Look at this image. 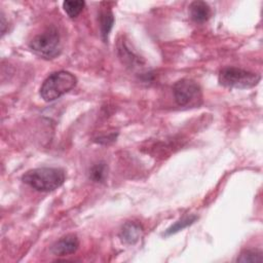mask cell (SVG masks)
I'll return each mask as SVG.
<instances>
[{
    "label": "cell",
    "mask_w": 263,
    "mask_h": 263,
    "mask_svg": "<svg viewBox=\"0 0 263 263\" xmlns=\"http://www.w3.org/2000/svg\"><path fill=\"white\" fill-rule=\"evenodd\" d=\"M219 82L221 85L228 88H251L258 84L261 77L259 74L236 68L226 67L219 73Z\"/></svg>",
    "instance_id": "4"
},
{
    "label": "cell",
    "mask_w": 263,
    "mask_h": 263,
    "mask_svg": "<svg viewBox=\"0 0 263 263\" xmlns=\"http://www.w3.org/2000/svg\"><path fill=\"white\" fill-rule=\"evenodd\" d=\"M236 261L242 262V263L262 262L263 261L262 252L258 251V250H245L239 254Z\"/></svg>",
    "instance_id": "11"
},
{
    "label": "cell",
    "mask_w": 263,
    "mask_h": 263,
    "mask_svg": "<svg viewBox=\"0 0 263 263\" xmlns=\"http://www.w3.org/2000/svg\"><path fill=\"white\" fill-rule=\"evenodd\" d=\"M108 167L105 162H98L89 170V179L93 182H103L107 176Z\"/></svg>",
    "instance_id": "12"
},
{
    "label": "cell",
    "mask_w": 263,
    "mask_h": 263,
    "mask_svg": "<svg viewBox=\"0 0 263 263\" xmlns=\"http://www.w3.org/2000/svg\"><path fill=\"white\" fill-rule=\"evenodd\" d=\"M142 233H143V228L140 224L136 222H126L122 226L119 236L123 242L128 245H134L140 239V237L142 236Z\"/></svg>",
    "instance_id": "7"
},
{
    "label": "cell",
    "mask_w": 263,
    "mask_h": 263,
    "mask_svg": "<svg viewBox=\"0 0 263 263\" xmlns=\"http://www.w3.org/2000/svg\"><path fill=\"white\" fill-rule=\"evenodd\" d=\"M77 84V78L68 71H57L51 73L42 82L40 97L45 102H52L73 89Z\"/></svg>",
    "instance_id": "2"
},
{
    "label": "cell",
    "mask_w": 263,
    "mask_h": 263,
    "mask_svg": "<svg viewBox=\"0 0 263 263\" xmlns=\"http://www.w3.org/2000/svg\"><path fill=\"white\" fill-rule=\"evenodd\" d=\"M6 23H5V17H4V15H3V13L1 14V33L2 34H4V32H5V25Z\"/></svg>",
    "instance_id": "15"
},
{
    "label": "cell",
    "mask_w": 263,
    "mask_h": 263,
    "mask_svg": "<svg viewBox=\"0 0 263 263\" xmlns=\"http://www.w3.org/2000/svg\"><path fill=\"white\" fill-rule=\"evenodd\" d=\"M191 18L196 23H204L211 16V7L204 1H193L189 6Z\"/></svg>",
    "instance_id": "8"
},
{
    "label": "cell",
    "mask_w": 263,
    "mask_h": 263,
    "mask_svg": "<svg viewBox=\"0 0 263 263\" xmlns=\"http://www.w3.org/2000/svg\"><path fill=\"white\" fill-rule=\"evenodd\" d=\"M85 2L82 0H66L63 2V8L70 17L78 16L83 10Z\"/></svg>",
    "instance_id": "10"
},
{
    "label": "cell",
    "mask_w": 263,
    "mask_h": 263,
    "mask_svg": "<svg viewBox=\"0 0 263 263\" xmlns=\"http://www.w3.org/2000/svg\"><path fill=\"white\" fill-rule=\"evenodd\" d=\"M118 51L120 53L121 59L124 60L125 63H128L129 65L136 66V65H141V61L140 58L138 55H136L128 47L125 43L120 42V45L118 46Z\"/></svg>",
    "instance_id": "13"
},
{
    "label": "cell",
    "mask_w": 263,
    "mask_h": 263,
    "mask_svg": "<svg viewBox=\"0 0 263 263\" xmlns=\"http://www.w3.org/2000/svg\"><path fill=\"white\" fill-rule=\"evenodd\" d=\"M173 95L179 106H192L201 100V88L194 80L181 79L174 84Z\"/></svg>",
    "instance_id": "5"
},
{
    "label": "cell",
    "mask_w": 263,
    "mask_h": 263,
    "mask_svg": "<svg viewBox=\"0 0 263 263\" xmlns=\"http://www.w3.org/2000/svg\"><path fill=\"white\" fill-rule=\"evenodd\" d=\"M197 218L195 216H192V217H187V218H184V219H181L179 221H177L175 224H173L171 227H168L165 232H164V235L167 236V235H172L174 233H177L179 232L180 230L186 228L187 226L191 225Z\"/></svg>",
    "instance_id": "14"
},
{
    "label": "cell",
    "mask_w": 263,
    "mask_h": 263,
    "mask_svg": "<svg viewBox=\"0 0 263 263\" xmlns=\"http://www.w3.org/2000/svg\"><path fill=\"white\" fill-rule=\"evenodd\" d=\"M30 49L38 57L52 60L57 58L61 50V38L58 30L54 27L46 29L43 33L35 36L29 43Z\"/></svg>",
    "instance_id": "3"
},
{
    "label": "cell",
    "mask_w": 263,
    "mask_h": 263,
    "mask_svg": "<svg viewBox=\"0 0 263 263\" xmlns=\"http://www.w3.org/2000/svg\"><path fill=\"white\" fill-rule=\"evenodd\" d=\"M22 180L37 191L49 192L64 184L66 175L64 170L59 167H37L26 172Z\"/></svg>",
    "instance_id": "1"
},
{
    "label": "cell",
    "mask_w": 263,
    "mask_h": 263,
    "mask_svg": "<svg viewBox=\"0 0 263 263\" xmlns=\"http://www.w3.org/2000/svg\"><path fill=\"white\" fill-rule=\"evenodd\" d=\"M79 247L78 237L75 234H67L58 239L51 247L50 252L54 256H68L74 254Z\"/></svg>",
    "instance_id": "6"
},
{
    "label": "cell",
    "mask_w": 263,
    "mask_h": 263,
    "mask_svg": "<svg viewBox=\"0 0 263 263\" xmlns=\"http://www.w3.org/2000/svg\"><path fill=\"white\" fill-rule=\"evenodd\" d=\"M99 23H100V31L103 40L106 42L109 36V33L113 27L114 24V16L110 9L102 10L100 12L99 16Z\"/></svg>",
    "instance_id": "9"
}]
</instances>
